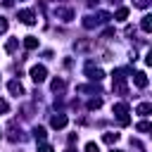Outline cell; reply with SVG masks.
Returning <instances> with one entry per match:
<instances>
[{
	"label": "cell",
	"instance_id": "obj_3",
	"mask_svg": "<svg viewBox=\"0 0 152 152\" xmlns=\"http://www.w3.org/2000/svg\"><path fill=\"white\" fill-rule=\"evenodd\" d=\"M114 114L119 116V124L121 126H128L131 124V119H128V104L126 102H116L114 104Z\"/></svg>",
	"mask_w": 152,
	"mask_h": 152
},
{
	"label": "cell",
	"instance_id": "obj_32",
	"mask_svg": "<svg viewBox=\"0 0 152 152\" xmlns=\"http://www.w3.org/2000/svg\"><path fill=\"white\" fill-rule=\"evenodd\" d=\"M112 152H124V150H112Z\"/></svg>",
	"mask_w": 152,
	"mask_h": 152
},
{
	"label": "cell",
	"instance_id": "obj_20",
	"mask_svg": "<svg viewBox=\"0 0 152 152\" xmlns=\"http://www.w3.org/2000/svg\"><path fill=\"white\" fill-rule=\"evenodd\" d=\"M135 128H138L140 133H147V131H152V124H150V121H140Z\"/></svg>",
	"mask_w": 152,
	"mask_h": 152
},
{
	"label": "cell",
	"instance_id": "obj_19",
	"mask_svg": "<svg viewBox=\"0 0 152 152\" xmlns=\"http://www.w3.org/2000/svg\"><path fill=\"white\" fill-rule=\"evenodd\" d=\"M100 107H102V97H93L88 102V109H100Z\"/></svg>",
	"mask_w": 152,
	"mask_h": 152
},
{
	"label": "cell",
	"instance_id": "obj_4",
	"mask_svg": "<svg viewBox=\"0 0 152 152\" xmlns=\"http://www.w3.org/2000/svg\"><path fill=\"white\" fill-rule=\"evenodd\" d=\"M31 78H33L36 83H43V81L48 78V69H45L43 64H36V66H31Z\"/></svg>",
	"mask_w": 152,
	"mask_h": 152
},
{
	"label": "cell",
	"instance_id": "obj_28",
	"mask_svg": "<svg viewBox=\"0 0 152 152\" xmlns=\"http://www.w3.org/2000/svg\"><path fill=\"white\" fill-rule=\"evenodd\" d=\"M102 36H104V38H112V36H114V28H107V31H104Z\"/></svg>",
	"mask_w": 152,
	"mask_h": 152
},
{
	"label": "cell",
	"instance_id": "obj_13",
	"mask_svg": "<svg viewBox=\"0 0 152 152\" xmlns=\"http://www.w3.org/2000/svg\"><path fill=\"white\" fill-rule=\"evenodd\" d=\"M135 112H138L140 116H147V114L152 112V104H150V102H142V104H138V107H135Z\"/></svg>",
	"mask_w": 152,
	"mask_h": 152
},
{
	"label": "cell",
	"instance_id": "obj_33",
	"mask_svg": "<svg viewBox=\"0 0 152 152\" xmlns=\"http://www.w3.org/2000/svg\"><path fill=\"white\" fill-rule=\"evenodd\" d=\"M0 138H2V131H0Z\"/></svg>",
	"mask_w": 152,
	"mask_h": 152
},
{
	"label": "cell",
	"instance_id": "obj_8",
	"mask_svg": "<svg viewBox=\"0 0 152 152\" xmlns=\"http://www.w3.org/2000/svg\"><path fill=\"white\" fill-rule=\"evenodd\" d=\"M66 124H69L66 114H55V116L50 119V126H52V128H64Z\"/></svg>",
	"mask_w": 152,
	"mask_h": 152
},
{
	"label": "cell",
	"instance_id": "obj_27",
	"mask_svg": "<svg viewBox=\"0 0 152 152\" xmlns=\"http://www.w3.org/2000/svg\"><path fill=\"white\" fill-rule=\"evenodd\" d=\"M7 109H10V104H7V102H5V100H0V112H2V114H5V112H7Z\"/></svg>",
	"mask_w": 152,
	"mask_h": 152
},
{
	"label": "cell",
	"instance_id": "obj_7",
	"mask_svg": "<svg viewBox=\"0 0 152 152\" xmlns=\"http://www.w3.org/2000/svg\"><path fill=\"white\" fill-rule=\"evenodd\" d=\"M55 17H59L62 21H71V19H74V10H69V7H57V10H55Z\"/></svg>",
	"mask_w": 152,
	"mask_h": 152
},
{
	"label": "cell",
	"instance_id": "obj_24",
	"mask_svg": "<svg viewBox=\"0 0 152 152\" xmlns=\"http://www.w3.org/2000/svg\"><path fill=\"white\" fill-rule=\"evenodd\" d=\"M133 5H135V7H142V10H145V7L150 5V0H133Z\"/></svg>",
	"mask_w": 152,
	"mask_h": 152
},
{
	"label": "cell",
	"instance_id": "obj_30",
	"mask_svg": "<svg viewBox=\"0 0 152 152\" xmlns=\"http://www.w3.org/2000/svg\"><path fill=\"white\" fill-rule=\"evenodd\" d=\"M64 152H76V150H74V147H66V150H64Z\"/></svg>",
	"mask_w": 152,
	"mask_h": 152
},
{
	"label": "cell",
	"instance_id": "obj_9",
	"mask_svg": "<svg viewBox=\"0 0 152 152\" xmlns=\"http://www.w3.org/2000/svg\"><path fill=\"white\" fill-rule=\"evenodd\" d=\"M133 83H135L138 88H147V74H145V71H135V74H133Z\"/></svg>",
	"mask_w": 152,
	"mask_h": 152
},
{
	"label": "cell",
	"instance_id": "obj_2",
	"mask_svg": "<svg viewBox=\"0 0 152 152\" xmlns=\"http://www.w3.org/2000/svg\"><path fill=\"white\" fill-rule=\"evenodd\" d=\"M109 19H112L109 12H97L95 17H86V19H83V26H86V28H93V26H97V24H107Z\"/></svg>",
	"mask_w": 152,
	"mask_h": 152
},
{
	"label": "cell",
	"instance_id": "obj_18",
	"mask_svg": "<svg viewBox=\"0 0 152 152\" xmlns=\"http://www.w3.org/2000/svg\"><path fill=\"white\" fill-rule=\"evenodd\" d=\"M64 86H66V83H64V81H62V78H55V81H52V83H50V88H52V90H55V93H57V90H64Z\"/></svg>",
	"mask_w": 152,
	"mask_h": 152
},
{
	"label": "cell",
	"instance_id": "obj_23",
	"mask_svg": "<svg viewBox=\"0 0 152 152\" xmlns=\"http://www.w3.org/2000/svg\"><path fill=\"white\" fill-rule=\"evenodd\" d=\"M86 152H100L97 142H88V145H86Z\"/></svg>",
	"mask_w": 152,
	"mask_h": 152
},
{
	"label": "cell",
	"instance_id": "obj_16",
	"mask_svg": "<svg viewBox=\"0 0 152 152\" xmlns=\"http://www.w3.org/2000/svg\"><path fill=\"white\" fill-rule=\"evenodd\" d=\"M102 140H104L107 145H114V142L119 140V133H112V131H109V133H104V135H102Z\"/></svg>",
	"mask_w": 152,
	"mask_h": 152
},
{
	"label": "cell",
	"instance_id": "obj_12",
	"mask_svg": "<svg viewBox=\"0 0 152 152\" xmlns=\"http://www.w3.org/2000/svg\"><path fill=\"white\" fill-rule=\"evenodd\" d=\"M140 28H142L145 33H150V31H152V17H150V14H145V17H142V21H140Z\"/></svg>",
	"mask_w": 152,
	"mask_h": 152
},
{
	"label": "cell",
	"instance_id": "obj_21",
	"mask_svg": "<svg viewBox=\"0 0 152 152\" xmlns=\"http://www.w3.org/2000/svg\"><path fill=\"white\" fill-rule=\"evenodd\" d=\"M17 45H19V43H17L14 38H12V40H7V45H5V50H7V52H14V50H17Z\"/></svg>",
	"mask_w": 152,
	"mask_h": 152
},
{
	"label": "cell",
	"instance_id": "obj_1",
	"mask_svg": "<svg viewBox=\"0 0 152 152\" xmlns=\"http://www.w3.org/2000/svg\"><path fill=\"white\" fill-rule=\"evenodd\" d=\"M112 76H114V83H112L114 93H119V95H126V93H128V88H126V69H116Z\"/></svg>",
	"mask_w": 152,
	"mask_h": 152
},
{
	"label": "cell",
	"instance_id": "obj_11",
	"mask_svg": "<svg viewBox=\"0 0 152 152\" xmlns=\"http://www.w3.org/2000/svg\"><path fill=\"white\" fill-rule=\"evenodd\" d=\"M24 48H26V50H36V48H38V38H36V36H26V38H24Z\"/></svg>",
	"mask_w": 152,
	"mask_h": 152
},
{
	"label": "cell",
	"instance_id": "obj_22",
	"mask_svg": "<svg viewBox=\"0 0 152 152\" xmlns=\"http://www.w3.org/2000/svg\"><path fill=\"white\" fill-rule=\"evenodd\" d=\"M76 50H90V43L88 40H78L76 43Z\"/></svg>",
	"mask_w": 152,
	"mask_h": 152
},
{
	"label": "cell",
	"instance_id": "obj_25",
	"mask_svg": "<svg viewBox=\"0 0 152 152\" xmlns=\"http://www.w3.org/2000/svg\"><path fill=\"white\" fill-rule=\"evenodd\" d=\"M5 31H7V19L0 17V33H5Z\"/></svg>",
	"mask_w": 152,
	"mask_h": 152
},
{
	"label": "cell",
	"instance_id": "obj_6",
	"mask_svg": "<svg viewBox=\"0 0 152 152\" xmlns=\"http://www.w3.org/2000/svg\"><path fill=\"white\" fill-rule=\"evenodd\" d=\"M19 21L26 24V26H33V24H36V14H33V10H21V12H19Z\"/></svg>",
	"mask_w": 152,
	"mask_h": 152
},
{
	"label": "cell",
	"instance_id": "obj_5",
	"mask_svg": "<svg viewBox=\"0 0 152 152\" xmlns=\"http://www.w3.org/2000/svg\"><path fill=\"white\" fill-rule=\"evenodd\" d=\"M86 74H88V78L90 81H102V69H97V66H93V62H88L86 64Z\"/></svg>",
	"mask_w": 152,
	"mask_h": 152
},
{
	"label": "cell",
	"instance_id": "obj_31",
	"mask_svg": "<svg viewBox=\"0 0 152 152\" xmlns=\"http://www.w3.org/2000/svg\"><path fill=\"white\" fill-rule=\"evenodd\" d=\"M109 2H112V5H114V2H119V0H109Z\"/></svg>",
	"mask_w": 152,
	"mask_h": 152
},
{
	"label": "cell",
	"instance_id": "obj_26",
	"mask_svg": "<svg viewBox=\"0 0 152 152\" xmlns=\"http://www.w3.org/2000/svg\"><path fill=\"white\" fill-rule=\"evenodd\" d=\"M38 152H55V150H52V145H40Z\"/></svg>",
	"mask_w": 152,
	"mask_h": 152
},
{
	"label": "cell",
	"instance_id": "obj_14",
	"mask_svg": "<svg viewBox=\"0 0 152 152\" xmlns=\"http://www.w3.org/2000/svg\"><path fill=\"white\" fill-rule=\"evenodd\" d=\"M7 131H10V135H7V138H10L12 142H17V140L21 138V133H17V124H14V121L10 124V128H7Z\"/></svg>",
	"mask_w": 152,
	"mask_h": 152
},
{
	"label": "cell",
	"instance_id": "obj_10",
	"mask_svg": "<svg viewBox=\"0 0 152 152\" xmlns=\"http://www.w3.org/2000/svg\"><path fill=\"white\" fill-rule=\"evenodd\" d=\"M7 90H10L12 95H17V97L24 95V86H21V81H10V83H7Z\"/></svg>",
	"mask_w": 152,
	"mask_h": 152
},
{
	"label": "cell",
	"instance_id": "obj_15",
	"mask_svg": "<svg viewBox=\"0 0 152 152\" xmlns=\"http://www.w3.org/2000/svg\"><path fill=\"white\" fill-rule=\"evenodd\" d=\"M33 138H36L38 142H43V140H45V128H43V126H36V128H33Z\"/></svg>",
	"mask_w": 152,
	"mask_h": 152
},
{
	"label": "cell",
	"instance_id": "obj_34",
	"mask_svg": "<svg viewBox=\"0 0 152 152\" xmlns=\"http://www.w3.org/2000/svg\"><path fill=\"white\" fill-rule=\"evenodd\" d=\"M55 2H57V0H55Z\"/></svg>",
	"mask_w": 152,
	"mask_h": 152
},
{
	"label": "cell",
	"instance_id": "obj_17",
	"mask_svg": "<svg viewBox=\"0 0 152 152\" xmlns=\"http://www.w3.org/2000/svg\"><path fill=\"white\" fill-rule=\"evenodd\" d=\"M128 17V7H119L116 12H114V19H119V21H124Z\"/></svg>",
	"mask_w": 152,
	"mask_h": 152
},
{
	"label": "cell",
	"instance_id": "obj_29",
	"mask_svg": "<svg viewBox=\"0 0 152 152\" xmlns=\"http://www.w3.org/2000/svg\"><path fill=\"white\" fill-rule=\"evenodd\" d=\"M97 2H100V0H88V5H90V7H97Z\"/></svg>",
	"mask_w": 152,
	"mask_h": 152
}]
</instances>
